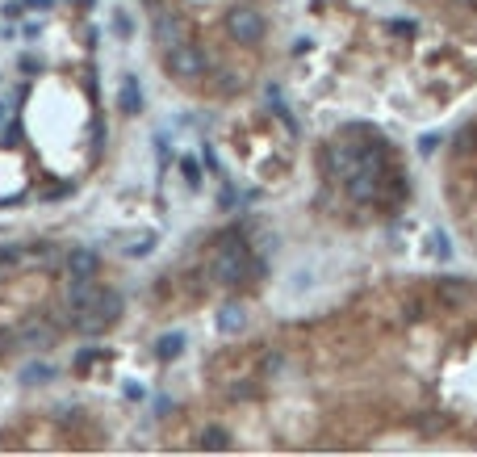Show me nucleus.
<instances>
[{"instance_id": "aec40b11", "label": "nucleus", "mask_w": 477, "mask_h": 457, "mask_svg": "<svg viewBox=\"0 0 477 457\" xmlns=\"http://www.w3.org/2000/svg\"><path fill=\"white\" fill-rule=\"evenodd\" d=\"M25 382H50V370H46V365H34V370L25 374Z\"/></svg>"}, {"instance_id": "9d476101", "label": "nucleus", "mask_w": 477, "mask_h": 457, "mask_svg": "<svg viewBox=\"0 0 477 457\" xmlns=\"http://www.w3.org/2000/svg\"><path fill=\"white\" fill-rule=\"evenodd\" d=\"M155 38H159L163 46L184 42V38H180V21H176V17H168V13H155Z\"/></svg>"}, {"instance_id": "6ab92c4d", "label": "nucleus", "mask_w": 477, "mask_h": 457, "mask_svg": "<svg viewBox=\"0 0 477 457\" xmlns=\"http://www.w3.org/2000/svg\"><path fill=\"white\" fill-rule=\"evenodd\" d=\"M92 361H101V353H96V349H84V353L75 357V365H80V370H88Z\"/></svg>"}, {"instance_id": "423d86ee", "label": "nucleus", "mask_w": 477, "mask_h": 457, "mask_svg": "<svg viewBox=\"0 0 477 457\" xmlns=\"http://www.w3.org/2000/svg\"><path fill=\"white\" fill-rule=\"evenodd\" d=\"M436 298L448 302V307H465V302L474 298V286L461 281V277H440V281H436Z\"/></svg>"}, {"instance_id": "2eb2a0df", "label": "nucleus", "mask_w": 477, "mask_h": 457, "mask_svg": "<svg viewBox=\"0 0 477 457\" xmlns=\"http://www.w3.org/2000/svg\"><path fill=\"white\" fill-rule=\"evenodd\" d=\"M201 449H218V454H222V449H230V437H226L222 428H205V433H201Z\"/></svg>"}, {"instance_id": "a211bd4d", "label": "nucleus", "mask_w": 477, "mask_h": 457, "mask_svg": "<svg viewBox=\"0 0 477 457\" xmlns=\"http://www.w3.org/2000/svg\"><path fill=\"white\" fill-rule=\"evenodd\" d=\"M402 315H406V323H419V319H423V302H419V298H411Z\"/></svg>"}, {"instance_id": "9b49d317", "label": "nucleus", "mask_w": 477, "mask_h": 457, "mask_svg": "<svg viewBox=\"0 0 477 457\" xmlns=\"http://www.w3.org/2000/svg\"><path fill=\"white\" fill-rule=\"evenodd\" d=\"M92 311H96V315L105 319V328H109V323L122 315V298H117L113 290H101V294H96V302H92Z\"/></svg>"}, {"instance_id": "412c9836", "label": "nucleus", "mask_w": 477, "mask_h": 457, "mask_svg": "<svg viewBox=\"0 0 477 457\" xmlns=\"http://www.w3.org/2000/svg\"><path fill=\"white\" fill-rule=\"evenodd\" d=\"M436 143H440V139H436V134H427V139L419 143V151H423V155H432V151H436Z\"/></svg>"}, {"instance_id": "20e7f679", "label": "nucleus", "mask_w": 477, "mask_h": 457, "mask_svg": "<svg viewBox=\"0 0 477 457\" xmlns=\"http://www.w3.org/2000/svg\"><path fill=\"white\" fill-rule=\"evenodd\" d=\"M59 269L63 265V252L59 248H50V244H29V248H21V269Z\"/></svg>"}, {"instance_id": "f3484780", "label": "nucleus", "mask_w": 477, "mask_h": 457, "mask_svg": "<svg viewBox=\"0 0 477 457\" xmlns=\"http://www.w3.org/2000/svg\"><path fill=\"white\" fill-rule=\"evenodd\" d=\"M180 172H184V181L197 189L201 185V168H197V160H180Z\"/></svg>"}, {"instance_id": "39448f33", "label": "nucleus", "mask_w": 477, "mask_h": 457, "mask_svg": "<svg viewBox=\"0 0 477 457\" xmlns=\"http://www.w3.org/2000/svg\"><path fill=\"white\" fill-rule=\"evenodd\" d=\"M63 269H67L71 277H96L101 260H96L92 248H71V252H63Z\"/></svg>"}, {"instance_id": "b1692460", "label": "nucleus", "mask_w": 477, "mask_h": 457, "mask_svg": "<svg viewBox=\"0 0 477 457\" xmlns=\"http://www.w3.org/2000/svg\"><path fill=\"white\" fill-rule=\"evenodd\" d=\"M29 8H50V0H25Z\"/></svg>"}, {"instance_id": "4be33fe9", "label": "nucleus", "mask_w": 477, "mask_h": 457, "mask_svg": "<svg viewBox=\"0 0 477 457\" xmlns=\"http://www.w3.org/2000/svg\"><path fill=\"white\" fill-rule=\"evenodd\" d=\"M436 252H440V260H448V256H453V248H448V239H436Z\"/></svg>"}, {"instance_id": "5701e85b", "label": "nucleus", "mask_w": 477, "mask_h": 457, "mask_svg": "<svg viewBox=\"0 0 477 457\" xmlns=\"http://www.w3.org/2000/svg\"><path fill=\"white\" fill-rule=\"evenodd\" d=\"M126 399H142V386L138 382H126Z\"/></svg>"}, {"instance_id": "ddd939ff", "label": "nucleus", "mask_w": 477, "mask_h": 457, "mask_svg": "<svg viewBox=\"0 0 477 457\" xmlns=\"http://www.w3.org/2000/svg\"><path fill=\"white\" fill-rule=\"evenodd\" d=\"M155 353H159V361H176V357L184 353V336H180V332H168V336L159 340Z\"/></svg>"}, {"instance_id": "dca6fc26", "label": "nucleus", "mask_w": 477, "mask_h": 457, "mask_svg": "<svg viewBox=\"0 0 477 457\" xmlns=\"http://www.w3.org/2000/svg\"><path fill=\"white\" fill-rule=\"evenodd\" d=\"M268 101H272V113H277V118H281V122H285V126H289V130H298V126H293V118H289V109H285V101H281V92H277V88H272V92H268Z\"/></svg>"}, {"instance_id": "4468645a", "label": "nucleus", "mask_w": 477, "mask_h": 457, "mask_svg": "<svg viewBox=\"0 0 477 457\" xmlns=\"http://www.w3.org/2000/svg\"><path fill=\"white\" fill-rule=\"evenodd\" d=\"M218 328H222V332H239V328H243V307H239V302H226L222 315H218Z\"/></svg>"}, {"instance_id": "393cba45", "label": "nucleus", "mask_w": 477, "mask_h": 457, "mask_svg": "<svg viewBox=\"0 0 477 457\" xmlns=\"http://www.w3.org/2000/svg\"><path fill=\"white\" fill-rule=\"evenodd\" d=\"M80 4H92V0H80Z\"/></svg>"}, {"instance_id": "7ed1b4c3", "label": "nucleus", "mask_w": 477, "mask_h": 457, "mask_svg": "<svg viewBox=\"0 0 477 457\" xmlns=\"http://www.w3.org/2000/svg\"><path fill=\"white\" fill-rule=\"evenodd\" d=\"M163 63H168V71H172V76H180V80H197V76L210 67V63H205V55H201L197 46H189V42H176V46H168Z\"/></svg>"}, {"instance_id": "0eeeda50", "label": "nucleus", "mask_w": 477, "mask_h": 457, "mask_svg": "<svg viewBox=\"0 0 477 457\" xmlns=\"http://www.w3.org/2000/svg\"><path fill=\"white\" fill-rule=\"evenodd\" d=\"M17 340H21L25 349H50V344H54V328H50L46 319H29Z\"/></svg>"}, {"instance_id": "f03ea898", "label": "nucleus", "mask_w": 477, "mask_h": 457, "mask_svg": "<svg viewBox=\"0 0 477 457\" xmlns=\"http://www.w3.org/2000/svg\"><path fill=\"white\" fill-rule=\"evenodd\" d=\"M226 29H230V38H235V42L256 46V42L264 38V13H260V8H251V4H235V8L226 13Z\"/></svg>"}, {"instance_id": "6e6552de", "label": "nucleus", "mask_w": 477, "mask_h": 457, "mask_svg": "<svg viewBox=\"0 0 477 457\" xmlns=\"http://www.w3.org/2000/svg\"><path fill=\"white\" fill-rule=\"evenodd\" d=\"M205 88H210V92H218V97H235V92L243 88V76H239V71H230V67H218V71H210Z\"/></svg>"}, {"instance_id": "1a4fd4ad", "label": "nucleus", "mask_w": 477, "mask_h": 457, "mask_svg": "<svg viewBox=\"0 0 477 457\" xmlns=\"http://www.w3.org/2000/svg\"><path fill=\"white\" fill-rule=\"evenodd\" d=\"M96 281L92 277H71V286H67V307H92L96 302Z\"/></svg>"}, {"instance_id": "f8f14e48", "label": "nucleus", "mask_w": 477, "mask_h": 457, "mask_svg": "<svg viewBox=\"0 0 477 457\" xmlns=\"http://www.w3.org/2000/svg\"><path fill=\"white\" fill-rule=\"evenodd\" d=\"M138 109H142V88L134 76H126L122 80V113H138Z\"/></svg>"}, {"instance_id": "f257e3e1", "label": "nucleus", "mask_w": 477, "mask_h": 457, "mask_svg": "<svg viewBox=\"0 0 477 457\" xmlns=\"http://www.w3.org/2000/svg\"><path fill=\"white\" fill-rule=\"evenodd\" d=\"M251 269H256V265H251V256H247V248H243L239 239H222V244H218V256H214V277H218L222 286H239Z\"/></svg>"}]
</instances>
